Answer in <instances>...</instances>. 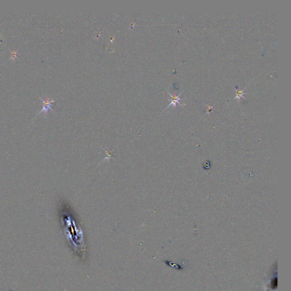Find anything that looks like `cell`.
Returning a JSON list of instances; mask_svg holds the SVG:
<instances>
[{
  "instance_id": "cell-4",
  "label": "cell",
  "mask_w": 291,
  "mask_h": 291,
  "mask_svg": "<svg viewBox=\"0 0 291 291\" xmlns=\"http://www.w3.org/2000/svg\"><path fill=\"white\" fill-rule=\"evenodd\" d=\"M277 285H278V280H277V278H275L272 281V288L273 289H275L277 288Z\"/></svg>"
},
{
  "instance_id": "cell-2",
  "label": "cell",
  "mask_w": 291,
  "mask_h": 291,
  "mask_svg": "<svg viewBox=\"0 0 291 291\" xmlns=\"http://www.w3.org/2000/svg\"><path fill=\"white\" fill-rule=\"evenodd\" d=\"M168 92V93L169 94V96L171 97L172 99L171 100H169L171 101V103L169 104V105H168V106L167 107V108L168 107H170V106L175 107L176 106V104H177V103H178L179 105H180L181 107H183V105L180 103V101L182 100L181 98H180V95H181L182 93H180L178 96H176V95H172V94H171L169 92Z\"/></svg>"
},
{
  "instance_id": "cell-3",
  "label": "cell",
  "mask_w": 291,
  "mask_h": 291,
  "mask_svg": "<svg viewBox=\"0 0 291 291\" xmlns=\"http://www.w3.org/2000/svg\"><path fill=\"white\" fill-rule=\"evenodd\" d=\"M235 89H236V96L235 98H234L235 100H236V99H238V100H239L241 99V98H244V99H246V98L243 96L244 94H246V93H245V92H243L245 89L243 90V91L238 90V89H237L236 87H235Z\"/></svg>"
},
{
  "instance_id": "cell-5",
  "label": "cell",
  "mask_w": 291,
  "mask_h": 291,
  "mask_svg": "<svg viewBox=\"0 0 291 291\" xmlns=\"http://www.w3.org/2000/svg\"><path fill=\"white\" fill-rule=\"evenodd\" d=\"M17 53H18V51H12V57H11V58L10 59H13V60H14V59L17 58Z\"/></svg>"
},
{
  "instance_id": "cell-1",
  "label": "cell",
  "mask_w": 291,
  "mask_h": 291,
  "mask_svg": "<svg viewBox=\"0 0 291 291\" xmlns=\"http://www.w3.org/2000/svg\"><path fill=\"white\" fill-rule=\"evenodd\" d=\"M43 102V109L42 110H41V112H39V114L41 113H42V112H44V113H47L49 110H52V109H51V104L52 103L54 102V100H50V98H47L45 99V100H42Z\"/></svg>"
}]
</instances>
